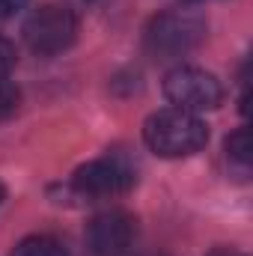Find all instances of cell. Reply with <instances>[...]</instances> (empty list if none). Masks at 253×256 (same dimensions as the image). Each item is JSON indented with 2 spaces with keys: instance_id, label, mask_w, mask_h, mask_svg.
<instances>
[{
  "instance_id": "cell-1",
  "label": "cell",
  "mask_w": 253,
  "mask_h": 256,
  "mask_svg": "<svg viewBox=\"0 0 253 256\" xmlns=\"http://www.w3.org/2000/svg\"><path fill=\"white\" fill-rule=\"evenodd\" d=\"M143 140L161 158H188L208 143V126L196 114L164 108L143 122Z\"/></svg>"
},
{
  "instance_id": "cell-2",
  "label": "cell",
  "mask_w": 253,
  "mask_h": 256,
  "mask_svg": "<svg viewBox=\"0 0 253 256\" xmlns=\"http://www.w3.org/2000/svg\"><path fill=\"white\" fill-rule=\"evenodd\" d=\"M202 36H206V21L196 12L170 9L152 18V24L146 27V48L158 60H176L194 51Z\"/></svg>"
},
{
  "instance_id": "cell-3",
  "label": "cell",
  "mask_w": 253,
  "mask_h": 256,
  "mask_svg": "<svg viewBox=\"0 0 253 256\" xmlns=\"http://www.w3.org/2000/svg\"><path fill=\"white\" fill-rule=\"evenodd\" d=\"M78 36V18L63 3H45L24 21V42L33 54L54 57L66 51Z\"/></svg>"
},
{
  "instance_id": "cell-4",
  "label": "cell",
  "mask_w": 253,
  "mask_h": 256,
  "mask_svg": "<svg viewBox=\"0 0 253 256\" xmlns=\"http://www.w3.org/2000/svg\"><path fill=\"white\" fill-rule=\"evenodd\" d=\"M164 96L170 108L200 116L202 110H214L224 102V86L212 72L200 66H176L164 78Z\"/></svg>"
},
{
  "instance_id": "cell-5",
  "label": "cell",
  "mask_w": 253,
  "mask_h": 256,
  "mask_svg": "<svg viewBox=\"0 0 253 256\" xmlns=\"http://www.w3.org/2000/svg\"><path fill=\"white\" fill-rule=\"evenodd\" d=\"M131 185H134V167L120 155H104V158L86 161L72 176V191L78 196H90V200L126 194Z\"/></svg>"
},
{
  "instance_id": "cell-6",
  "label": "cell",
  "mask_w": 253,
  "mask_h": 256,
  "mask_svg": "<svg viewBox=\"0 0 253 256\" xmlns=\"http://www.w3.org/2000/svg\"><path fill=\"white\" fill-rule=\"evenodd\" d=\"M137 238V220L122 208H108L96 214L86 226V242L96 256H122Z\"/></svg>"
},
{
  "instance_id": "cell-7",
  "label": "cell",
  "mask_w": 253,
  "mask_h": 256,
  "mask_svg": "<svg viewBox=\"0 0 253 256\" xmlns=\"http://www.w3.org/2000/svg\"><path fill=\"white\" fill-rule=\"evenodd\" d=\"M12 256H68V254H66L63 244L57 238H51V236H30L12 250Z\"/></svg>"
},
{
  "instance_id": "cell-8",
  "label": "cell",
  "mask_w": 253,
  "mask_h": 256,
  "mask_svg": "<svg viewBox=\"0 0 253 256\" xmlns=\"http://www.w3.org/2000/svg\"><path fill=\"white\" fill-rule=\"evenodd\" d=\"M226 158H230L242 173H248V167H250V140H248V128H238V131L226 140Z\"/></svg>"
},
{
  "instance_id": "cell-9",
  "label": "cell",
  "mask_w": 253,
  "mask_h": 256,
  "mask_svg": "<svg viewBox=\"0 0 253 256\" xmlns=\"http://www.w3.org/2000/svg\"><path fill=\"white\" fill-rule=\"evenodd\" d=\"M15 108H18V90L6 78H0V120H6Z\"/></svg>"
},
{
  "instance_id": "cell-10",
  "label": "cell",
  "mask_w": 253,
  "mask_h": 256,
  "mask_svg": "<svg viewBox=\"0 0 253 256\" xmlns=\"http://www.w3.org/2000/svg\"><path fill=\"white\" fill-rule=\"evenodd\" d=\"M15 66V48L6 36H0V78H6Z\"/></svg>"
},
{
  "instance_id": "cell-11",
  "label": "cell",
  "mask_w": 253,
  "mask_h": 256,
  "mask_svg": "<svg viewBox=\"0 0 253 256\" xmlns=\"http://www.w3.org/2000/svg\"><path fill=\"white\" fill-rule=\"evenodd\" d=\"M24 6H27V0H0V18H12Z\"/></svg>"
},
{
  "instance_id": "cell-12",
  "label": "cell",
  "mask_w": 253,
  "mask_h": 256,
  "mask_svg": "<svg viewBox=\"0 0 253 256\" xmlns=\"http://www.w3.org/2000/svg\"><path fill=\"white\" fill-rule=\"evenodd\" d=\"M208 256H242V254H236V250H230V248H218L214 254H208Z\"/></svg>"
},
{
  "instance_id": "cell-13",
  "label": "cell",
  "mask_w": 253,
  "mask_h": 256,
  "mask_svg": "<svg viewBox=\"0 0 253 256\" xmlns=\"http://www.w3.org/2000/svg\"><path fill=\"white\" fill-rule=\"evenodd\" d=\"M3 196H6V194H3V188H0V202H3Z\"/></svg>"
}]
</instances>
